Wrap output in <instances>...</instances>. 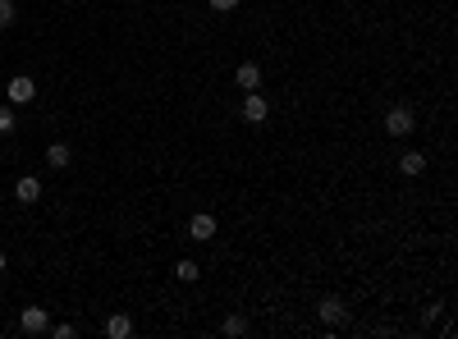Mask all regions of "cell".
I'll return each instance as SVG.
<instances>
[{
    "mask_svg": "<svg viewBox=\"0 0 458 339\" xmlns=\"http://www.w3.org/2000/svg\"><path fill=\"white\" fill-rule=\"evenodd\" d=\"M239 115H243V124H266V120H271V101H266L262 92H243Z\"/></svg>",
    "mask_w": 458,
    "mask_h": 339,
    "instance_id": "obj_1",
    "label": "cell"
},
{
    "mask_svg": "<svg viewBox=\"0 0 458 339\" xmlns=\"http://www.w3.org/2000/svg\"><path fill=\"white\" fill-rule=\"evenodd\" d=\"M33 97H37V83L28 74H14L10 83H5V101H10V106H28Z\"/></svg>",
    "mask_w": 458,
    "mask_h": 339,
    "instance_id": "obj_2",
    "label": "cell"
},
{
    "mask_svg": "<svg viewBox=\"0 0 458 339\" xmlns=\"http://www.w3.org/2000/svg\"><path fill=\"white\" fill-rule=\"evenodd\" d=\"M413 110L408 106H390V115H385V133H390V138H408V133H413Z\"/></svg>",
    "mask_w": 458,
    "mask_h": 339,
    "instance_id": "obj_3",
    "label": "cell"
},
{
    "mask_svg": "<svg viewBox=\"0 0 458 339\" xmlns=\"http://www.w3.org/2000/svg\"><path fill=\"white\" fill-rule=\"evenodd\" d=\"M19 330L23 335H46V330H51V312H46V307H23Z\"/></svg>",
    "mask_w": 458,
    "mask_h": 339,
    "instance_id": "obj_4",
    "label": "cell"
},
{
    "mask_svg": "<svg viewBox=\"0 0 458 339\" xmlns=\"http://www.w3.org/2000/svg\"><path fill=\"white\" fill-rule=\"evenodd\" d=\"M188 239H197V243H211V239H216V216L197 211V216L188 220Z\"/></svg>",
    "mask_w": 458,
    "mask_h": 339,
    "instance_id": "obj_5",
    "label": "cell"
},
{
    "mask_svg": "<svg viewBox=\"0 0 458 339\" xmlns=\"http://www.w3.org/2000/svg\"><path fill=\"white\" fill-rule=\"evenodd\" d=\"M234 83H239L243 92H257L262 88V65H257V60H243V65L234 69Z\"/></svg>",
    "mask_w": 458,
    "mask_h": 339,
    "instance_id": "obj_6",
    "label": "cell"
},
{
    "mask_svg": "<svg viewBox=\"0 0 458 339\" xmlns=\"http://www.w3.org/2000/svg\"><path fill=\"white\" fill-rule=\"evenodd\" d=\"M321 321H326V326H344V321H349V307H344V298H321Z\"/></svg>",
    "mask_w": 458,
    "mask_h": 339,
    "instance_id": "obj_7",
    "label": "cell"
},
{
    "mask_svg": "<svg viewBox=\"0 0 458 339\" xmlns=\"http://www.w3.org/2000/svg\"><path fill=\"white\" fill-rule=\"evenodd\" d=\"M14 197H19L23 207H33L37 197H42V179H37V175H23L19 184H14Z\"/></svg>",
    "mask_w": 458,
    "mask_h": 339,
    "instance_id": "obj_8",
    "label": "cell"
},
{
    "mask_svg": "<svg viewBox=\"0 0 458 339\" xmlns=\"http://www.w3.org/2000/svg\"><path fill=\"white\" fill-rule=\"evenodd\" d=\"M46 165H51V170H69V165H74L69 143H51V147H46Z\"/></svg>",
    "mask_w": 458,
    "mask_h": 339,
    "instance_id": "obj_9",
    "label": "cell"
},
{
    "mask_svg": "<svg viewBox=\"0 0 458 339\" xmlns=\"http://www.w3.org/2000/svg\"><path fill=\"white\" fill-rule=\"evenodd\" d=\"M197 275H202V266H197L193 257H179V262H175V280H179V285H193Z\"/></svg>",
    "mask_w": 458,
    "mask_h": 339,
    "instance_id": "obj_10",
    "label": "cell"
},
{
    "mask_svg": "<svg viewBox=\"0 0 458 339\" xmlns=\"http://www.w3.org/2000/svg\"><path fill=\"white\" fill-rule=\"evenodd\" d=\"M399 170H404L408 179H417V175L426 170V156H422V152H404V156H399Z\"/></svg>",
    "mask_w": 458,
    "mask_h": 339,
    "instance_id": "obj_11",
    "label": "cell"
},
{
    "mask_svg": "<svg viewBox=\"0 0 458 339\" xmlns=\"http://www.w3.org/2000/svg\"><path fill=\"white\" fill-rule=\"evenodd\" d=\"M106 335H110V339H129V335H133V321H129V317H110V321H106Z\"/></svg>",
    "mask_w": 458,
    "mask_h": 339,
    "instance_id": "obj_12",
    "label": "cell"
},
{
    "mask_svg": "<svg viewBox=\"0 0 458 339\" xmlns=\"http://www.w3.org/2000/svg\"><path fill=\"white\" fill-rule=\"evenodd\" d=\"M220 335H225V339H239V335H248V317H225Z\"/></svg>",
    "mask_w": 458,
    "mask_h": 339,
    "instance_id": "obj_13",
    "label": "cell"
},
{
    "mask_svg": "<svg viewBox=\"0 0 458 339\" xmlns=\"http://www.w3.org/2000/svg\"><path fill=\"white\" fill-rule=\"evenodd\" d=\"M14 19H19V5L14 0H0V28H14Z\"/></svg>",
    "mask_w": 458,
    "mask_h": 339,
    "instance_id": "obj_14",
    "label": "cell"
},
{
    "mask_svg": "<svg viewBox=\"0 0 458 339\" xmlns=\"http://www.w3.org/2000/svg\"><path fill=\"white\" fill-rule=\"evenodd\" d=\"M14 133V106H0V138Z\"/></svg>",
    "mask_w": 458,
    "mask_h": 339,
    "instance_id": "obj_15",
    "label": "cell"
},
{
    "mask_svg": "<svg viewBox=\"0 0 458 339\" xmlns=\"http://www.w3.org/2000/svg\"><path fill=\"white\" fill-rule=\"evenodd\" d=\"M46 335H51V339H74V335H78V330H74V326H69V321H60V326H51V330H46Z\"/></svg>",
    "mask_w": 458,
    "mask_h": 339,
    "instance_id": "obj_16",
    "label": "cell"
},
{
    "mask_svg": "<svg viewBox=\"0 0 458 339\" xmlns=\"http://www.w3.org/2000/svg\"><path fill=\"white\" fill-rule=\"evenodd\" d=\"M207 5H211V10H216V14H229V10H239L243 0H207Z\"/></svg>",
    "mask_w": 458,
    "mask_h": 339,
    "instance_id": "obj_17",
    "label": "cell"
},
{
    "mask_svg": "<svg viewBox=\"0 0 458 339\" xmlns=\"http://www.w3.org/2000/svg\"><path fill=\"white\" fill-rule=\"evenodd\" d=\"M5 266H10V257H5V248H0V275H5Z\"/></svg>",
    "mask_w": 458,
    "mask_h": 339,
    "instance_id": "obj_18",
    "label": "cell"
}]
</instances>
